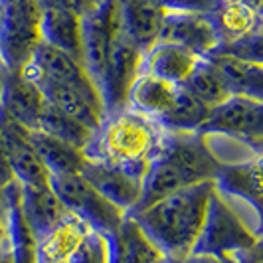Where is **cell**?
<instances>
[{"label": "cell", "instance_id": "cell-36", "mask_svg": "<svg viewBox=\"0 0 263 263\" xmlns=\"http://www.w3.org/2000/svg\"><path fill=\"white\" fill-rule=\"evenodd\" d=\"M157 263H224L216 257H208V255H186V257H166L162 255Z\"/></svg>", "mask_w": 263, "mask_h": 263}, {"label": "cell", "instance_id": "cell-32", "mask_svg": "<svg viewBox=\"0 0 263 263\" xmlns=\"http://www.w3.org/2000/svg\"><path fill=\"white\" fill-rule=\"evenodd\" d=\"M42 6H50V4H60V6H66V8H71L76 14H79L81 18L91 14L93 10H97L101 6L103 0H40Z\"/></svg>", "mask_w": 263, "mask_h": 263}, {"label": "cell", "instance_id": "cell-24", "mask_svg": "<svg viewBox=\"0 0 263 263\" xmlns=\"http://www.w3.org/2000/svg\"><path fill=\"white\" fill-rule=\"evenodd\" d=\"M210 18L218 30L220 44L261 32V10L237 0H218Z\"/></svg>", "mask_w": 263, "mask_h": 263}, {"label": "cell", "instance_id": "cell-15", "mask_svg": "<svg viewBox=\"0 0 263 263\" xmlns=\"http://www.w3.org/2000/svg\"><path fill=\"white\" fill-rule=\"evenodd\" d=\"M18 204L34 241H38L44 234H48L52 228L69 216V212L55 196L50 184L20 186Z\"/></svg>", "mask_w": 263, "mask_h": 263}, {"label": "cell", "instance_id": "cell-10", "mask_svg": "<svg viewBox=\"0 0 263 263\" xmlns=\"http://www.w3.org/2000/svg\"><path fill=\"white\" fill-rule=\"evenodd\" d=\"M119 32V0H103L97 10L81 18V62L95 83H99L107 53Z\"/></svg>", "mask_w": 263, "mask_h": 263}, {"label": "cell", "instance_id": "cell-28", "mask_svg": "<svg viewBox=\"0 0 263 263\" xmlns=\"http://www.w3.org/2000/svg\"><path fill=\"white\" fill-rule=\"evenodd\" d=\"M259 171H261L259 160L239 164V166H226L216 180V188L226 194L248 200L253 206L259 208V198H261Z\"/></svg>", "mask_w": 263, "mask_h": 263}, {"label": "cell", "instance_id": "cell-5", "mask_svg": "<svg viewBox=\"0 0 263 263\" xmlns=\"http://www.w3.org/2000/svg\"><path fill=\"white\" fill-rule=\"evenodd\" d=\"M40 0H0V64L22 69L42 42Z\"/></svg>", "mask_w": 263, "mask_h": 263}, {"label": "cell", "instance_id": "cell-29", "mask_svg": "<svg viewBox=\"0 0 263 263\" xmlns=\"http://www.w3.org/2000/svg\"><path fill=\"white\" fill-rule=\"evenodd\" d=\"M188 93H192L200 103H204L206 107H216L222 101H226L232 93L228 91L226 83L222 81L220 73L214 69L208 60H200L196 67L190 71V76L186 78L182 83Z\"/></svg>", "mask_w": 263, "mask_h": 263}, {"label": "cell", "instance_id": "cell-27", "mask_svg": "<svg viewBox=\"0 0 263 263\" xmlns=\"http://www.w3.org/2000/svg\"><path fill=\"white\" fill-rule=\"evenodd\" d=\"M36 129L46 133V135H50L53 139H58V141H62V143L76 146L79 151H83L87 146V143H89V139H91L93 135L91 129L83 127L76 119H71L66 113H62L60 109L52 107L50 103H44V107H42Z\"/></svg>", "mask_w": 263, "mask_h": 263}, {"label": "cell", "instance_id": "cell-20", "mask_svg": "<svg viewBox=\"0 0 263 263\" xmlns=\"http://www.w3.org/2000/svg\"><path fill=\"white\" fill-rule=\"evenodd\" d=\"M208 60L220 73L228 91L232 95H246L253 99H263V66L259 62H248L228 53H210Z\"/></svg>", "mask_w": 263, "mask_h": 263}, {"label": "cell", "instance_id": "cell-11", "mask_svg": "<svg viewBox=\"0 0 263 263\" xmlns=\"http://www.w3.org/2000/svg\"><path fill=\"white\" fill-rule=\"evenodd\" d=\"M79 174L101 196H105L111 204H115L119 210L129 214L137 208L143 190V176L139 172H133L117 164L85 158Z\"/></svg>", "mask_w": 263, "mask_h": 263}, {"label": "cell", "instance_id": "cell-6", "mask_svg": "<svg viewBox=\"0 0 263 263\" xmlns=\"http://www.w3.org/2000/svg\"><path fill=\"white\" fill-rule=\"evenodd\" d=\"M50 186L71 216L79 218L103 237L113 234L125 216V212L101 196L79 172L50 176Z\"/></svg>", "mask_w": 263, "mask_h": 263}, {"label": "cell", "instance_id": "cell-30", "mask_svg": "<svg viewBox=\"0 0 263 263\" xmlns=\"http://www.w3.org/2000/svg\"><path fill=\"white\" fill-rule=\"evenodd\" d=\"M67 263H107L105 237L91 230Z\"/></svg>", "mask_w": 263, "mask_h": 263}, {"label": "cell", "instance_id": "cell-35", "mask_svg": "<svg viewBox=\"0 0 263 263\" xmlns=\"http://www.w3.org/2000/svg\"><path fill=\"white\" fill-rule=\"evenodd\" d=\"M224 263H261V243L251 248V250L239 251L236 255L228 257Z\"/></svg>", "mask_w": 263, "mask_h": 263}, {"label": "cell", "instance_id": "cell-9", "mask_svg": "<svg viewBox=\"0 0 263 263\" xmlns=\"http://www.w3.org/2000/svg\"><path fill=\"white\" fill-rule=\"evenodd\" d=\"M22 71L32 79H48V81L76 87L81 93H85L87 97H91L93 101L103 103L99 87L89 76V71L85 69V66L78 58L58 50L46 42H40L38 48L34 50L32 58H30V62L22 67Z\"/></svg>", "mask_w": 263, "mask_h": 263}, {"label": "cell", "instance_id": "cell-39", "mask_svg": "<svg viewBox=\"0 0 263 263\" xmlns=\"http://www.w3.org/2000/svg\"><path fill=\"white\" fill-rule=\"evenodd\" d=\"M2 76H4V66L0 64V89H2Z\"/></svg>", "mask_w": 263, "mask_h": 263}, {"label": "cell", "instance_id": "cell-19", "mask_svg": "<svg viewBox=\"0 0 263 263\" xmlns=\"http://www.w3.org/2000/svg\"><path fill=\"white\" fill-rule=\"evenodd\" d=\"M198 62H200L198 55L190 53L180 46L155 42L151 48H146L143 52L141 71L164 79L174 85H182Z\"/></svg>", "mask_w": 263, "mask_h": 263}, {"label": "cell", "instance_id": "cell-17", "mask_svg": "<svg viewBox=\"0 0 263 263\" xmlns=\"http://www.w3.org/2000/svg\"><path fill=\"white\" fill-rule=\"evenodd\" d=\"M32 81L40 87L46 103L60 109L62 113L69 115L71 119H76L83 127L95 131L101 125L107 113L103 103L93 101L85 93H81L76 87L64 85V83H55V81H48V79H32Z\"/></svg>", "mask_w": 263, "mask_h": 263}, {"label": "cell", "instance_id": "cell-26", "mask_svg": "<svg viewBox=\"0 0 263 263\" xmlns=\"http://www.w3.org/2000/svg\"><path fill=\"white\" fill-rule=\"evenodd\" d=\"M208 113L210 107L200 103L192 93L178 85L172 105L157 119V123L164 133H200Z\"/></svg>", "mask_w": 263, "mask_h": 263}, {"label": "cell", "instance_id": "cell-18", "mask_svg": "<svg viewBox=\"0 0 263 263\" xmlns=\"http://www.w3.org/2000/svg\"><path fill=\"white\" fill-rule=\"evenodd\" d=\"M164 10L151 0H119L121 32L143 52L158 40Z\"/></svg>", "mask_w": 263, "mask_h": 263}, {"label": "cell", "instance_id": "cell-21", "mask_svg": "<svg viewBox=\"0 0 263 263\" xmlns=\"http://www.w3.org/2000/svg\"><path fill=\"white\" fill-rule=\"evenodd\" d=\"M42 42L81 62V16L71 8L50 4L42 12ZM83 64V62H81Z\"/></svg>", "mask_w": 263, "mask_h": 263}, {"label": "cell", "instance_id": "cell-13", "mask_svg": "<svg viewBox=\"0 0 263 263\" xmlns=\"http://www.w3.org/2000/svg\"><path fill=\"white\" fill-rule=\"evenodd\" d=\"M46 103L40 87L22 69H4L0 89V115L32 131Z\"/></svg>", "mask_w": 263, "mask_h": 263}, {"label": "cell", "instance_id": "cell-16", "mask_svg": "<svg viewBox=\"0 0 263 263\" xmlns=\"http://www.w3.org/2000/svg\"><path fill=\"white\" fill-rule=\"evenodd\" d=\"M107 263H157L162 253L146 237L131 214H125L113 234L105 237Z\"/></svg>", "mask_w": 263, "mask_h": 263}, {"label": "cell", "instance_id": "cell-31", "mask_svg": "<svg viewBox=\"0 0 263 263\" xmlns=\"http://www.w3.org/2000/svg\"><path fill=\"white\" fill-rule=\"evenodd\" d=\"M164 12H198L212 14L218 0H151Z\"/></svg>", "mask_w": 263, "mask_h": 263}, {"label": "cell", "instance_id": "cell-4", "mask_svg": "<svg viewBox=\"0 0 263 263\" xmlns=\"http://www.w3.org/2000/svg\"><path fill=\"white\" fill-rule=\"evenodd\" d=\"M261 243L259 208L248 200L214 188L206 218L194 246V255H208L220 261Z\"/></svg>", "mask_w": 263, "mask_h": 263}, {"label": "cell", "instance_id": "cell-7", "mask_svg": "<svg viewBox=\"0 0 263 263\" xmlns=\"http://www.w3.org/2000/svg\"><path fill=\"white\" fill-rule=\"evenodd\" d=\"M200 133H218L246 141L261 148L263 141V99L246 95H230L220 105L212 107Z\"/></svg>", "mask_w": 263, "mask_h": 263}, {"label": "cell", "instance_id": "cell-33", "mask_svg": "<svg viewBox=\"0 0 263 263\" xmlns=\"http://www.w3.org/2000/svg\"><path fill=\"white\" fill-rule=\"evenodd\" d=\"M12 248V234H10V214L8 204L0 194V251Z\"/></svg>", "mask_w": 263, "mask_h": 263}, {"label": "cell", "instance_id": "cell-1", "mask_svg": "<svg viewBox=\"0 0 263 263\" xmlns=\"http://www.w3.org/2000/svg\"><path fill=\"white\" fill-rule=\"evenodd\" d=\"M216 182L186 186L145 208L129 212L166 257L192 255Z\"/></svg>", "mask_w": 263, "mask_h": 263}, {"label": "cell", "instance_id": "cell-12", "mask_svg": "<svg viewBox=\"0 0 263 263\" xmlns=\"http://www.w3.org/2000/svg\"><path fill=\"white\" fill-rule=\"evenodd\" d=\"M157 42H166L188 50L200 60L216 52L220 36L210 14L198 12H166Z\"/></svg>", "mask_w": 263, "mask_h": 263}, {"label": "cell", "instance_id": "cell-25", "mask_svg": "<svg viewBox=\"0 0 263 263\" xmlns=\"http://www.w3.org/2000/svg\"><path fill=\"white\" fill-rule=\"evenodd\" d=\"M30 141H32L40 160L44 162V166H46L50 176H62V174L79 172L83 162H85L83 151L67 145V143H62V141L53 139L50 135L38 131V129L30 131Z\"/></svg>", "mask_w": 263, "mask_h": 263}, {"label": "cell", "instance_id": "cell-14", "mask_svg": "<svg viewBox=\"0 0 263 263\" xmlns=\"http://www.w3.org/2000/svg\"><path fill=\"white\" fill-rule=\"evenodd\" d=\"M0 133L4 139L6 157L14 180L20 186L50 184V174L30 141V131L0 115Z\"/></svg>", "mask_w": 263, "mask_h": 263}, {"label": "cell", "instance_id": "cell-2", "mask_svg": "<svg viewBox=\"0 0 263 263\" xmlns=\"http://www.w3.org/2000/svg\"><path fill=\"white\" fill-rule=\"evenodd\" d=\"M220 172L222 166L208 153L200 133H164L158 153L143 174L141 200L135 210L186 186L216 182Z\"/></svg>", "mask_w": 263, "mask_h": 263}, {"label": "cell", "instance_id": "cell-34", "mask_svg": "<svg viewBox=\"0 0 263 263\" xmlns=\"http://www.w3.org/2000/svg\"><path fill=\"white\" fill-rule=\"evenodd\" d=\"M10 182H14V176L12 171H10V164H8V157H6L4 139H2V133H0V190L6 188Z\"/></svg>", "mask_w": 263, "mask_h": 263}, {"label": "cell", "instance_id": "cell-37", "mask_svg": "<svg viewBox=\"0 0 263 263\" xmlns=\"http://www.w3.org/2000/svg\"><path fill=\"white\" fill-rule=\"evenodd\" d=\"M0 263H16V255H14L12 248H6V250L0 251Z\"/></svg>", "mask_w": 263, "mask_h": 263}, {"label": "cell", "instance_id": "cell-38", "mask_svg": "<svg viewBox=\"0 0 263 263\" xmlns=\"http://www.w3.org/2000/svg\"><path fill=\"white\" fill-rule=\"evenodd\" d=\"M237 2H243V4H250L253 8H257V10H261V0H237Z\"/></svg>", "mask_w": 263, "mask_h": 263}, {"label": "cell", "instance_id": "cell-8", "mask_svg": "<svg viewBox=\"0 0 263 263\" xmlns=\"http://www.w3.org/2000/svg\"><path fill=\"white\" fill-rule=\"evenodd\" d=\"M141 64H143V50L123 32H119L107 53L105 67L97 83L105 111H115L125 107L127 93L131 89L133 81L141 73Z\"/></svg>", "mask_w": 263, "mask_h": 263}, {"label": "cell", "instance_id": "cell-3", "mask_svg": "<svg viewBox=\"0 0 263 263\" xmlns=\"http://www.w3.org/2000/svg\"><path fill=\"white\" fill-rule=\"evenodd\" d=\"M162 137L164 131L155 119L125 105L107 111L83 148V155L85 158L117 164L143 176L160 148Z\"/></svg>", "mask_w": 263, "mask_h": 263}, {"label": "cell", "instance_id": "cell-23", "mask_svg": "<svg viewBox=\"0 0 263 263\" xmlns=\"http://www.w3.org/2000/svg\"><path fill=\"white\" fill-rule=\"evenodd\" d=\"M176 91H178V85L141 71L127 93L125 105L157 121L172 105Z\"/></svg>", "mask_w": 263, "mask_h": 263}, {"label": "cell", "instance_id": "cell-22", "mask_svg": "<svg viewBox=\"0 0 263 263\" xmlns=\"http://www.w3.org/2000/svg\"><path fill=\"white\" fill-rule=\"evenodd\" d=\"M89 232V226L69 214L36 241V263H67Z\"/></svg>", "mask_w": 263, "mask_h": 263}]
</instances>
